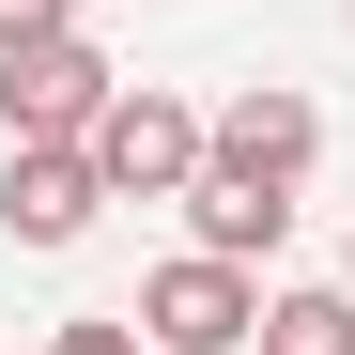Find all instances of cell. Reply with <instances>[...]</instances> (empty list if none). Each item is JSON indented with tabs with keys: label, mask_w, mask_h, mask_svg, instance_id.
Masks as SVG:
<instances>
[{
	"label": "cell",
	"mask_w": 355,
	"mask_h": 355,
	"mask_svg": "<svg viewBox=\"0 0 355 355\" xmlns=\"http://www.w3.org/2000/svg\"><path fill=\"white\" fill-rule=\"evenodd\" d=\"M309 155H324V108H309V93L248 78V93L216 108V170H263V186H309Z\"/></svg>",
	"instance_id": "cell-5"
},
{
	"label": "cell",
	"mask_w": 355,
	"mask_h": 355,
	"mask_svg": "<svg viewBox=\"0 0 355 355\" xmlns=\"http://www.w3.org/2000/svg\"><path fill=\"white\" fill-rule=\"evenodd\" d=\"M340 278H355V248H340Z\"/></svg>",
	"instance_id": "cell-10"
},
{
	"label": "cell",
	"mask_w": 355,
	"mask_h": 355,
	"mask_svg": "<svg viewBox=\"0 0 355 355\" xmlns=\"http://www.w3.org/2000/svg\"><path fill=\"white\" fill-rule=\"evenodd\" d=\"M186 216H201V248H216V263H263L278 232H293V186H263V170H216V155H201Z\"/></svg>",
	"instance_id": "cell-6"
},
{
	"label": "cell",
	"mask_w": 355,
	"mask_h": 355,
	"mask_svg": "<svg viewBox=\"0 0 355 355\" xmlns=\"http://www.w3.org/2000/svg\"><path fill=\"white\" fill-rule=\"evenodd\" d=\"M46 31H78V0H0V46H46Z\"/></svg>",
	"instance_id": "cell-9"
},
{
	"label": "cell",
	"mask_w": 355,
	"mask_h": 355,
	"mask_svg": "<svg viewBox=\"0 0 355 355\" xmlns=\"http://www.w3.org/2000/svg\"><path fill=\"white\" fill-rule=\"evenodd\" d=\"M46 355H139V309H78V324H46Z\"/></svg>",
	"instance_id": "cell-8"
},
{
	"label": "cell",
	"mask_w": 355,
	"mask_h": 355,
	"mask_svg": "<svg viewBox=\"0 0 355 355\" xmlns=\"http://www.w3.org/2000/svg\"><path fill=\"white\" fill-rule=\"evenodd\" d=\"M263 355H355V278H324V293H263Z\"/></svg>",
	"instance_id": "cell-7"
},
{
	"label": "cell",
	"mask_w": 355,
	"mask_h": 355,
	"mask_svg": "<svg viewBox=\"0 0 355 355\" xmlns=\"http://www.w3.org/2000/svg\"><path fill=\"white\" fill-rule=\"evenodd\" d=\"M124 201L93 170V139H16V170H0V232H16V248H78V232Z\"/></svg>",
	"instance_id": "cell-4"
},
{
	"label": "cell",
	"mask_w": 355,
	"mask_h": 355,
	"mask_svg": "<svg viewBox=\"0 0 355 355\" xmlns=\"http://www.w3.org/2000/svg\"><path fill=\"white\" fill-rule=\"evenodd\" d=\"M108 46L93 31H46V46H0V139H93L108 124Z\"/></svg>",
	"instance_id": "cell-2"
},
{
	"label": "cell",
	"mask_w": 355,
	"mask_h": 355,
	"mask_svg": "<svg viewBox=\"0 0 355 355\" xmlns=\"http://www.w3.org/2000/svg\"><path fill=\"white\" fill-rule=\"evenodd\" d=\"M139 340H155V355H248V340H263V278L216 263V248L155 263V278H139Z\"/></svg>",
	"instance_id": "cell-1"
},
{
	"label": "cell",
	"mask_w": 355,
	"mask_h": 355,
	"mask_svg": "<svg viewBox=\"0 0 355 355\" xmlns=\"http://www.w3.org/2000/svg\"><path fill=\"white\" fill-rule=\"evenodd\" d=\"M201 155H216V124H201V108L186 93H108V124H93V170H108V186H124V201H186L201 186Z\"/></svg>",
	"instance_id": "cell-3"
}]
</instances>
